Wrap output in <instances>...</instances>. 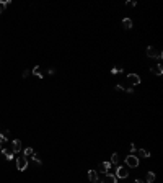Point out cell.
<instances>
[{"label":"cell","mask_w":163,"mask_h":183,"mask_svg":"<svg viewBox=\"0 0 163 183\" xmlns=\"http://www.w3.org/2000/svg\"><path fill=\"white\" fill-rule=\"evenodd\" d=\"M139 163H140V160H139L137 155H134V154H129L127 157H126V165L131 168H137Z\"/></svg>","instance_id":"cell-1"},{"label":"cell","mask_w":163,"mask_h":183,"mask_svg":"<svg viewBox=\"0 0 163 183\" xmlns=\"http://www.w3.org/2000/svg\"><path fill=\"white\" fill-rule=\"evenodd\" d=\"M147 56L148 57H155V59H162L163 57V52L157 47H153V46H148L147 47Z\"/></svg>","instance_id":"cell-2"},{"label":"cell","mask_w":163,"mask_h":183,"mask_svg":"<svg viewBox=\"0 0 163 183\" xmlns=\"http://www.w3.org/2000/svg\"><path fill=\"white\" fill-rule=\"evenodd\" d=\"M26 167H28V157L21 155V157L16 159V170L23 172V170H26Z\"/></svg>","instance_id":"cell-3"},{"label":"cell","mask_w":163,"mask_h":183,"mask_svg":"<svg viewBox=\"0 0 163 183\" xmlns=\"http://www.w3.org/2000/svg\"><path fill=\"white\" fill-rule=\"evenodd\" d=\"M127 177H129L127 167H124V165H117L116 167V178H127Z\"/></svg>","instance_id":"cell-4"},{"label":"cell","mask_w":163,"mask_h":183,"mask_svg":"<svg viewBox=\"0 0 163 183\" xmlns=\"http://www.w3.org/2000/svg\"><path fill=\"white\" fill-rule=\"evenodd\" d=\"M127 82H131L132 85H140V77L137 74H127Z\"/></svg>","instance_id":"cell-5"},{"label":"cell","mask_w":163,"mask_h":183,"mask_svg":"<svg viewBox=\"0 0 163 183\" xmlns=\"http://www.w3.org/2000/svg\"><path fill=\"white\" fill-rule=\"evenodd\" d=\"M0 152L3 154V155H5V159L7 160H11V159H13V150H11V149H8V147H3V146H2V150H0Z\"/></svg>","instance_id":"cell-6"},{"label":"cell","mask_w":163,"mask_h":183,"mask_svg":"<svg viewBox=\"0 0 163 183\" xmlns=\"http://www.w3.org/2000/svg\"><path fill=\"white\" fill-rule=\"evenodd\" d=\"M11 150H13V152H21V141L20 139H13V141H11Z\"/></svg>","instance_id":"cell-7"},{"label":"cell","mask_w":163,"mask_h":183,"mask_svg":"<svg viewBox=\"0 0 163 183\" xmlns=\"http://www.w3.org/2000/svg\"><path fill=\"white\" fill-rule=\"evenodd\" d=\"M101 183H117V178H116V175H109V173H106V175L103 177Z\"/></svg>","instance_id":"cell-8"},{"label":"cell","mask_w":163,"mask_h":183,"mask_svg":"<svg viewBox=\"0 0 163 183\" xmlns=\"http://www.w3.org/2000/svg\"><path fill=\"white\" fill-rule=\"evenodd\" d=\"M88 180L92 183H98V172L96 170H88Z\"/></svg>","instance_id":"cell-9"},{"label":"cell","mask_w":163,"mask_h":183,"mask_svg":"<svg viewBox=\"0 0 163 183\" xmlns=\"http://www.w3.org/2000/svg\"><path fill=\"white\" fill-rule=\"evenodd\" d=\"M150 70H152L155 75H162L163 74V67H162V64H157V66H153Z\"/></svg>","instance_id":"cell-10"},{"label":"cell","mask_w":163,"mask_h":183,"mask_svg":"<svg viewBox=\"0 0 163 183\" xmlns=\"http://www.w3.org/2000/svg\"><path fill=\"white\" fill-rule=\"evenodd\" d=\"M33 74H34L38 79H44V72L41 70V67H39V66H36L34 69H33Z\"/></svg>","instance_id":"cell-11"},{"label":"cell","mask_w":163,"mask_h":183,"mask_svg":"<svg viewBox=\"0 0 163 183\" xmlns=\"http://www.w3.org/2000/svg\"><path fill=\"white\" fill-rule=\"evenodd\" d=\"M109 168H111V163H109V162H101V163H100V170H101L103 173H108Z\"/></svg>","instance_id":"cell-12"},{"label":"cell","mask_w":163,"mask_h":183,"mask_svg":"<svg viewBox=\"0 0 163 183\" xmlns=\"http://www.w3.org/2000/svg\"><path fill=\"white\" fill-rule=\"evenodd\" d=\"M155 180H157V175H155L153 172H148L147 177H145V182H147V183H153Z\"/></svg>","instance_id":"cell-13"},{"label":"cell","mask_w":163,"mask_h":183,"mask_svg":"<svg viewBox=\"0 0 163 183\" xmlns=\"http://www.w3.org/2000/svg\"><path fill=\"white\" fill-rule=\"evenodd\" d=\"M122 26H124L126 30H131V28H132V20H131V18H124V20H122Z\"/></svg>","instance_id":"cell-14"},{"label":"cell","mask_w":163,"mask_h":183,"mask_svg":"<svg viewBox=\"0 0 163 183\" xmlns=\"http://www.w3.org/2000/svg\"><path fill=\"white\" fill-rule=\"evenodd\" d=\"M137 152H139V155H137V157H143V159L150 157V152H148V150H145V149H139Z\"/></svg>","instance_id":"cell-15"},{"label":"cell","mask_w":163,"mask_h":183,"mask_svg":"<svg viewBox=\"0 0 163 183\" xmlns=\"http://www.w3.org/2000/svg\"><path fill=\"white\" fill-rule=\"evenodd\" d=\"M10 3H11L10 0H3V2H0V15L3 13V10H5V7H8Z\"/></svg>","instance_id":"cell-16"},{"label":"cell","mask_w":163,"mask_h":183,"mask_svg":"<svg viewBox=\"0 0 163 183\" xmlns=\"http://www.w3.org/2000/svg\"><path fill=\"white\" fill-rule=\"evenodd\" d=\"M109 163H111V165H117V163H119V155H117L116 152L111 155V160H109Z\"/></svg>","instance_id":"cell-17"},{"label":"cell","mask_w":163,"mask_h":183,"mask_svg":"<svg viewBox=\"0 0 163 183\" xmlns=\"http://www.w3.org/2000/svg\"><path fill=\"white\" fill-rule=\"evenodd\" d=\"M31 159H33L34 162H38L39 165H42V160H41V155H39L38 152H34V154H33V155H31Z\"/></svg>","instance_id":"cell-18"},{"label":"cell","mask_w":163,"mask_h":183,"mask_svg":"<svg viewBox=\"0 0 163 183\" xmlns=\"http://www.w3.org/2000/svg\"><path fill=\"white\" fill-rule=\"evenodd\" d=\"M122 72H124V69H122V67H112V69H111V74H112V75H117V74H122Z\"/></svg>","instance_id":"cell-19"},{"label":"cell","mask_w":163,"mask_h":183,"mask_svg":"<svg viewBox=\"0 0 163 183\" xmlns=\"http://www.w3.org/2000/svg\"><path fill=\"white\" fill-rule=\"evenodd\" d=\"M33 154H34L33 147H26V149H25V152H23V155H25V157H31Z\"/></svg>","instance_id":"cell-20"},{"label":"cell","mask_w":163,"mask_h":183,"mask_svg":"<svg viewBox=\"0 0 163 183\" xmlns=\"http://www.w3.org/2000/svg\"><path fill=\"white\" fill-rule=\"evenodd\" d=\"M126 5L127 7H135L137 5V2H135V0H131V2H126Z\"/></svg>","instance_id":"cell-21"},{"label":"cell","mask_w":163,"mask_h":183,"mask_svg":"<svg viewBox=\"0 0 163 183\" xmlns=\"http://www.w3.org/2000/svg\"><path fill=\"white\" fill-rule=\"evenodd\" d=\"M135 150H137V146H135V144H131V154H134Z\"/></svg>","instance_id":"cell-22"},{"label":"cell","mask_w":163,"mask_h":183,"mask_svg":"<svg viewBox=\"0 0 163 183\" xmlns=\"http://www.w3.org/2000/svg\"><path fill=\"white\" fill-rule=\"evenodd\" d=\"M124 92H127V93H134V88L132 87H126V90Z\"/></svg>","instance_id":"cell-23"},{"label":"cell","mask_w":163,"mask_h":183,"mask_svg":"<svg viewBox=\"0 0 163 183\" xmlns=\"http://www.w3.org/2000/svg\"><path fill=\"white\" fill-rule=\"evenodd\" d=\"M47 74H49V75H54V74H56V69H47Z\"/></svg>","instance_id":"cell-24"},{"label":"cell","mask_w":163,"mask_h":183,"mask_svg":"<svg viewBox=\"0 0 163 183\" xmlns=\"http://www.w3.org/2000/svg\"><path fill=\"white\" fill-rule=\"evenodd\" d=\"M21 75H23V79H26V77L30 75V70H23V74H21Z\"/></svg>","instance_id":"cell-25"},{"label":"cell","mask_w":163,"mask_h":183,"mask_svg":"<svg viewBox=\"0 0 163 183\" xmlns=\"http://www.w3.org/2000/svg\"><path fill=\"white\" fill-rule=\"evenodd\" d=\"M134 183H145V182H142V180H135Z\"/></svg>","instance_id":"cell-26"},{"label":"cell","mask_w":163,"mask_h":183,"mask_svg":"<svg viewBox=\"0 0 163 183\" xmlns=\"http://www.w3.org/2000/svg\"><path fill=\"white\" fill-rule=\"evenodd\" d=\"M0 150H2V144H0Z\"/></svg>","instance_id":"cell-27"}]
</instances>
